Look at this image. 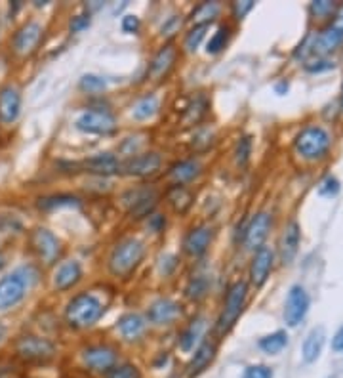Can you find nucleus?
<instances>
[{"label": "nucleus", "mask_w": 343, "mask_h": 378, "mask_svg": "<svg viewBox=\"0 0 343 378\" xmlns=\"http://www.w3.org/2000/svg\"><path fill=\"white\" fill-rule=\"evenodd\" d=\"M92 25V12H80V14L71 15V20H69V31L71 33H82L88 27Z\"/></svg>", "instance_id": "a19ab883"}, {"label": "nucleus", "mask_w": 343, "mask_h": 378, "mask_svg": "<svg viewBox=\"0 0 343 378\" xmlns=\"http://www.w3.org/2000/svg\"><path fill=\"white\" fill-rule=\"evenodd\" d=\"M215 356H218V344L212 338H204L199 346L195 348V354L189 359L185 367V372L189 378H195L206 371L210 365L214 363Z\"/></svg>", "instance_id": "412c9836"}, {"label": "nucleus", "mask_w": 343, "mask_h": 378, "mask_svg": "<svg viewBox=\"0 0 343 378\" xmlns=\"http://www.w3.org/2000/svg\"><path fill=\"white\" fill-rule=\"evenodd\" d=\"M107 305L92 291L77 292L65 305V323L73 331H88L96 327L105 315Z\"/></svg>", "instance_id": "f257e3e1"}, {"label": "nucleus", "mask_w": 343, "mask_h": 378, "mask_svg": "<svg viewBox=\"0 0 343 378\" xmlns=\"http://www.w3.org/2000/svg\"><path fill=\"white\" fill-rule=\"evenodd\" d=\"M105 378H142V371L134 363H116L105 372Z\"/></svg>", "instance_id": "ea45409f"}, {"label": "nucleus", "mask_w": 343, "mask_h": 378, "mask_svg": "<svg viewBox=\"0 0 343 378\" xmlns=\"http://www.w3.org/2000/svg\"><path fill=\"white\" fill-rule=\"evenodd\" d=\"M43 38V25L38 22H27L15 31L14 38H12V48H14V52L20 58H29V56H33V54L40 48Z\"/></svg>", "instance_id": "f3484780"}, {"label": "nucleus", "mask_w": 343, "mask_h": 378, "mask_svg": "<svg viewBox=\"0 0 343 378\" xmlns=\"http://www.w3.org/2000/svg\"><path fill=\"white\" fill-rule=\"evenodd\" d=\"M210 29V25H193L191 29L187 31L185 38H183V50L189 54H195L199 50L202 40L206 38V33Z\"/></svg>", "instance_id": "e433bc0d"}, {"label": "nucleus", "mask_w": 343, "mask_h": 378, "mask_svg": "<svg viewBox=\"0 0 343 378\" xmlns=\"http://www.w3.org/2000/svg\"><path fill=\"white\" fill-rule=\"evenodd\" d=\"M324 344H326V328L322 325L311 328L307 336H305V340H303V346H301L303 361L305 363H314L321 357Z\"/></svg>", "instance_id": "c85d7f7f"}, {"label": "nucleus", "mask_w": 343, "mask_h": 378, "mask_svg": "<svg viewBox=\"0 0 343 378\" xmlns=\"http://www.w3.org/2000/svg\"><path fill=\"white\" fill-rule=\"evenodd\" d=\"M208 328V319L204 315H195L193 319L187 323L185 327L181 328L178 335V348L185 354L195 351L200 342L204 340V333Z\"/></svg>", "instance_id": "393cba45"}, {"label": "nucleus", "mask_w": 343, "mask_h": 378, "mask_svg": "<svg viewBox=\"0 0 343 378\" xmlns=\"http://www.w3.org/2000/svg\"><path fill=\"white\" fill-rule=\"evenodd\" d=\"M121 29L122 33H126V35H139V31H142V20H139L136 14L122 15Z\"/></svg>", "instance_id": "a18cd8bd"}, {"label": "nucleus", "mask_w": 343, "mask_h": 378, "mask_svg": "<svg viewBox=\"0 0 343 378\" xmlns=\"http://www.w3.org/2000/svg\"><path fill=\"white\" fill-rule=\"evenodd\" d=\"M332 349L334 351H343V325L336 331V335L332 336Z\"/></svg>", "instance_id": "603ef678"}, {"label": "nucleus", "mask_w": 343, "mask_h": 378, "mask_svg": "<svg viewBox=\"0 0 343 378\" xmlns=\"http://www.w3.org/2000/svg\"><path fill=\"white\" fill-rule=\"evenodd\" d=\"M75 128L90 136H113L119 130V121L109 107H88L77 116Z\"/></svg>", "instance_id": "39448f33"}, {"label": "nucleus", "mask_w": 343, "mask_h": 378, "mask_svg": "<svg viewBox=\"0 0 343 378\" xmlns=\"http://www.w3.org/2000/svg\"><path fill=\"white\" fill-rule=\"evenodd\" d=\"M275 268V250L271 247H261L254 250L250 260V281L254 287H264Z\"/></svg>", "instance_id": "aec40b11"}, {"label": "nucleus", "mask_w": 343, "mask_h": 378, "mask_svg": "<svg viewBox=\"0 0 343 378\" xmlns=\"http://www.w3.org/2000/svg\"><path fill=\"white\" fill-rule=\"evenodd\" d=\"M208 292H210L208 275H193L187 281L185 289H183L185 298L191 300V302H202L208 296Z\"/></svg>", "instance_id": "f704fd0d"}, {"label": "nucleus", "mask_w": 343, "mask_h": 378, "mask_svg": "<svg viewBox=\"0 0 343 378\" xmlns=\"http://www.w3.org/2000/svg\"><path fill=\"white\" fill-rule=\"evenodd\" d=\"M79 90L82 94L88 96H98L101 92L107 90V79L101 77L98 73H86L80 77L79 80Z\"/></svg>", "instance_id": "c9c22d12"}, {"label": "nucleus", "mask_w": 343, "mask_h": 378, "mask_svg": "<svg viewBox=\"0 0 343 378\" xmlns=\"http://www.w3.org/2000/svg\"><path fill=\"white\" fill-rule=\"evenodd\" d=\"M183 313H185L183 304H179L178 300L160 296L147 305L145 319L149 325H155V327H170L174 323L183 319Z\"/></svg>", "instance_id": "9b49d317"}, {"label": "nucleus", "mask_w": 343, "mask_h": 378, "mask_svg": "<svg viewBox=\"0 0 343 378\" xmlns=\"http://www.w3.org/2000/svg\"><path fill=\"white\" fill-rule=\"evenodd\" d=\"M165 199L172 211L179 214V216H183L193 206L195 193L191 191L189 186H170V188L166 189Z\"/></svg>", "instance_id": "cd10ccee"}, {"label": "nucleus", "mask_w": 343, "mask_h": 378, "mask_svg": "<svg viewBox=\"0 0 343 378\" xmlns=\"http://www.w3.org/2000/svg\"><path fill=\"white\" fill-rule=\"evenodd\" d=\"M84 269L79 260H63L54 273V289L57 292H69L82 281Z\"/></svg>", "instance_id": "5701e85b"}, {"label": "nucleus", "mask_w": 343, "mask_h": 378, "mask_svg": "<svg viewBox=\"0 0 343 378\" xmlns=\"http://www.w3.org/2000/svg\"><path fill=\"white\" fill-rule=\"evenodd\" d=\"M149 328V323L145 319V315L137 312H126L122 313L116 319V331L121 335L122 340L126 342H137L142 340L145 333Z\"/></svg>", "instance_id": "b1692460"}, {"label": "nucleus", "mask_w": 343, "mask_h": 378, "mask_svg": "<svg viewBox=\"0 0 343 378\" xmlns=\"http://www.w3.org/2000/svg\"><path fill=\"white\" fill-rule=\"evenodd\" d=\"M309 12L313 17H328L336 12V4L330 0H314L309 6Z\"/></svg>", "instance_id": "79ce46f5"}, {"label": "nucleus", "mask_w": 343, "mask_h": 378, "mask_svg": "<svg viewBox=\"0 0 343 378\" xmlns=\"http://www.w3.org/2000/svg\"><path fill=\"white\" fill-rule=\"evenodd\" d=\"M300 243H301V227L296 220H292V222L284 227L279 245L280 262L284 264V266L294 262V258L298 256V250H300Z\"/></svg>", "instance_id": "bb28decb"}, {"label": "nucleus", "mask_w": 343, "mask_h": 378, "mask_svg": "<svg viewBox=\"0 0 343 378\" xmlns=\"http://www.w3.org/2000/svg\"><path fill=\"white\" fill-rule=\"evenodd\" d=\"M330 147H332V136L324 126H319V124H309L294 138V149L301 159H322V157H326Z\"/></svg>", "instance_id": "20e7f679"}, {"label": "nucleus", "mask_w": 343, "mask_h": 378, "mask_svg": "<svg viewBox=\"0 0 343 378\" xmlns=\"http://www.w3.org/2000/svg\"><path fill=\"white\" fill-rule=\"evenodd\" d=\"M179 59V48L174 43H166L158 48L153 58L147 63V79L153 82H162L170 77V73L176 69Z\"/></svg>", "instance_id": "f8f14e48"}, {"label": "nucleus", "mask_w": 343, "mask_h": 378, "mask_svg": "<svg viewBox=\"0 0 343 378\" xmlns=\"http://www.w3.org/2000/svg\"><path fill=\"white\" fill-rule=\"evenodd\" d=\"M273 218L269 212H257L256 216L246 224L243 232V247L246 250H257V248L264 247L265 239L269 237L271 232Z\"/></svg>", "instance_id": "6ab92c4d"}, {"label": "nucleus", "mask_w": 343, "mask_h": 378, "mask_svg": "<svg viewBox=\"0 0 343 378\" xmlns=\"http://www.w3.org/2000/svg\"><path fill=\"white\" fill-rule=\"evenodd\" d=\"M158 111H160V100L153 92H147L142 98H137L136 103L132 105L130 115L137 123H145V121H151L153 116L157 115Z\"/></svg>", "instance_id": "7c9ffc66"}, {"label": "nucleus", "mask_w": 343, "mask_h": 378, "mask_svg": "<svg viewBox=\"0 0 343 378\" xmlns=\"http://www.w3.org/2000/svg\"><path fill=\"white\" fill-rule=\"evenodd\" d=\"M179 268V258L176 255H170V252H166L158 258V271H160V275L168 277L172 275L176 269Z\"/></svg>", "instance_id": "37998d69"}, {"label": "nucleus", "mask_w": 343, "mask_h": 378, "mask_svg": "<svg viewBox=\"0 0 343 378\" xmlns=\"http://www.w3.org/2000/svg\"><path fill=\"white\" fill-rule=\"evenodd\" d=\"M6 335H8L6 325H4V323H2V321H0V344H2V342H4V338H6Z\"/></svg>", "instance_id": "6e6d98bb"}, {"label": "nucleus", "mask_w": 343, "mask_h": 378, "mask_svg": "<svg viewBox=\"0 0 343 378\" xmlns=\"http://www.w3.org/2000/svg\"><path fill=\"white\" fill-rule=\"evenodd\" d=\"M311 298L305 287L301 285H292L284 304V323L288 327H298L301 321L307 317Z\"/></svg>", "instance_id": "a211bd4d"}, {"label": "nucleus", "mask_w": 343, "mask_h": 378, "mask_svg": "<svg viewBox=\"0 0 343 378\" xmlns=\"http://www.w3.org/2000/svg\"><path fill=\"white\" fill-rule=\"evenodd\" d=\"M222 14V4L218 2H202L189 15V22L193 25H212Z\"/></svg>", "instance_id": "2f4dec72"}, {"label": "nucleus", "mask_w": 343, "mask_h": 378, "mask_svg": "<svg viewBox=\"0 0 343 378\" xmlns=\"http://www.w3.org/2000/svg\"><path fill=\"white\" fill-rule=\"evenodd\" d=\"M202 174V162L199 159H181L170 165L166 172V180L170 186H189Z\"/></svg>", "instance_id": "4be33fe9"}, {"label": "nucleus", "mask_w": 343, "mask_h": 378, "mask_svg": "<svg viewBox=\"0 0 343 378\" xmlns=\"http://www.w3.org/2000/svg\"><path fill=\"white\" fill-rule=\"evenodd\" d=\"M181 17H183L181 14H176L172 15V17H168L165 22V25L160 27V35H162V37H174V35L181 29V23H183Z\"/></svg>", "instance_id": "09e8293b"}, {"label": "nucleus", "mask_w": 343, "mask_h": 378, "mask_svg": "<svg viewBox=\"0 0 343 378\" xmlns=\"http://www.w3.org/2000/svg\"><path fill=\"white\" fill-rule=\"evenodd\" d=\"M160 168H162V155L153 149L122 159V174L132 176V178H151L158 174Z\"/></svg>", "instance_id": "ddd939ff"}, {"label": "nucleus", "mask_w": 343, "mask_h": 378, "mask_svg": "<svg viewBox=\"0 0 343 378\" xmlns=\"http://www.w3.org/2000/svg\"><path fill=\"white\" fill-rule=\"evenodd\" d=\"M343 43V4L334 12L332 22L321 31L311 35V56L324 58Z\"/></svg>", "instance_id": "6e6552de"}, {"label": "nucleus", "mask_w": 343, "mask_h": 378, "mask_svg": "<svg viewBox=\"0 0 343 378\" xmlns=\"http://www.w3.org/2000/svg\"><path fill=\"white\" fill-rule=\"evenodd\" d=\"M208 113V102L204 96H199V98H195L193 102L189 103L185 107V119H189L191 123H200L202 121V116Z\"/></svg>", "instance_id": "4c0bfd02"}, {"label": "nucleus", "mask_w": 343, "mask_h": 378, "mask_svg": "<svg viewBox=\"0 0 343 378\" xmlns=\"http://www.w3.org/2000/svg\"><path fill=\"white\" fill-rule=\"evenodd\" d=\"M340 189H342V183H340L336 176H326L319 186V195L330 199V197H336L340 193Z\"/></svg>", "instance_id": "c03bdc74"}, {"label": "nucleus", "mask_w": 343, "mask_h": 378, "mask_svg": "<svg viewBox=\"0 0 343 378\" xmlns=\"http://www.w3.org/2000/svg\"><path fill=\"white\" fill-rule=\"evenodd\" d=\"M231 37H233V29L229 23H222L218 29L212 33V37L208 38L206 43V54L208 56H220L222 52H225V48L231 43Z\"/></svg>", "instance_id": "473e14b6"}, {"label": "nucleus", "mask_w": 343, "mask_h": 378, "mask_svg": "<svg viewBox=\"0 0 343 378\" xmlns=\"http://www.w3.org/2000/svg\"><path fill=\"white\" fill-rule=\"evenodd\" d=\"M286 344H288V333L282 331V328L275 331L271 335L261 336L259 342H257L259 349H261L264 354H267V356H277V354H280V351L286 348Z\"/></svg>", "instance_id": "72a5a7b5"}, {"label": "nucleus", "mask_w": 343, "mask_h": 378, "mask_svg": "<svg viewBox=\"0 0 343 378\" xmlns=\"http://www.w3.org/2000/svg\"><path fill=\"white\" fill-rule=\"evenodd\" d=\"M340 107H342V111H343V84H342V94H340Z\"/></svg>", "instance_id": "4d7b16f0"}, {"label": "nucleus", "mask_w": 343, "mask_h": 378, "mask_svg": "<svg viewBox=\"0 0 343 378\" xmlns=\"http://www.w3.org/2000/svg\"><path fill=\"white\" fill-rule=\"evenodd\" d=\"M215 239V227L208 222H202V224H197V226L189 227V232L185 233L183 237V252H185L189 258H202L206 256V252L212 247V243Z\"/></svg>", "instance_id": "4468645a"}, {"label": "nucleus", "mask_w": 343, "mask_h": 378, "mask_svg": "<svg viewBox=\"0 0 343 378\" xmlns=\"http://www.w3.org/2000/svg\"><path fill=\"white\" fill-rule=\"evenodd\" d=\"M29 245L44 266H56L63 256V243L48 227H35L29 235Z\"/></svg>", "instance_id": "0eeeda50"}, {"label": "nucleus", "mask_w": 343, "mask_h": 378, "mask_svg": "<svg viewBox=\"0 0 343 378\" xmlns=\"http://www.w3.org/2000/svg\"><path fill=\"white\" fill-rule=\"evenodd\" d=\"M119 348L109 344V342H98V344H88L80 351V359L88 371L101 372L105 375L111 371L114 365L119 363Z\"/></svg>", "instance_id": "9d476101"}, {"label": "nucleus", "mask_w": 343, "mask_h": 378, "mask_svg": "<svg viewBox=\"0 0 343 378\" xmlns=\"http://www.w3.org/2000/svg\"><path fill=\"white\" fill-rule=\"evenodd\" d=\"M29 289H31V283L20 269H15L10 275L2 277L0 279V312L15 308L27 296Z\"/></svg>", "instance_id": "2eb2a0df"}, {"label": "nucleus", "mask_w": 343, "mask_h": 378, "mask_svg": "<svg viewBox=\"0 0 343 378\" xmlns=\"http://www.w3.org/2000/svg\"><path fill=\"white\" fill-rule=\"evenodd\" d=\"M252 155V138L250 136H243V138H238L235 147V160H236V167L244 168L248 165V160H250Z\"/></svg>", "instance_id": "58836bf2"}, {"label": "nucleus", "mask_w": 343, "mask_h": 378, "mask_svg": "<svg viewBox=\"0 0 343 378\" xmlns=\"http://www.w3.org/2000/svg\"><path fill=\"white\" fill-rule=\"evenodd\" d=\"M168 359H170L168 351H160L157 359H155V369H165L166 365H168Z\"/></svg>", "instance_id": "864d4df0"}, {"label": "nucleus", "mask_w": 343, "mask_h": 378, "mask_svg": "<svg viewBox=\"0 0 343 378\" xmlns=\"http://www.w3.org/2000/svg\"><path fill=\"white\" fill-rule=\"evenodd\" d=\"M22 113V92L14 84L0 88V123L14 124Z\"/></svg>", "instance_id": "a878e982"}, {"label": "nucleus", "mask_w": 343, "mask_h": 378, "mask_svg": "<svg viewBox=\"0 0 343 378\" xmlns=\"http://www.w3.org/2000/svg\"><path fill=\"white\" fill-rule=\"evenodd\" d=\"M121 201L132 218H147L149 214L157 211L160 191L155 186H137L124 191Z\"/></svg>", "instance_id": "423d86ee"}, {"label": "nucleus", "mask_w": 343, "mask_h": 378, "mask_svg": "<svg viewBox=\"0 0 343 378\" xmlns=\"http://www.w3.org/2000/svg\"><path fill=\"white\" fill-rule=\"evenodd\" d=\"M15 356L27 363H48L56 357V344L44 336L23 335L15 342Z\"/></svg>", "instance_id": "1a4fd4ad"}, {"label": "nucleus", "mask_w": 343, "mask_h": 378, "mask_svg": "<svg viewBox=\"0 0 343 378\" xmlns=\"http://www.w3.org/2000/svg\"><path fill=\"white\" fill-rule=\"evenodd\" d=\"M334 61H330L326 58H317L311 59L305 63V69H307L309 73H322V71H328V69H334Z\"/></svg>", "instance_id": "3c124183"}, {"label": "nucleus", "mask_w": 343, "mask_h": 378, "mask_svg": "<svg viewBox=\"0 0 343 378\" xmlns=\"http://www.w3.org/2000/svg\"><path fill=\"white\" fill-rule=\"evenodd\" d=\"M254 6H256L254 0H238V2H233V4H231V14H233V17H235L236 22H241V20H244L246 15L250 14L252 10H254Z\"/></svg>", "instance_id": "49530a36"}, {"label": "nucleus", "mask_w": 343, "mask_h": 378, "mask_svg": "<svg viewBox=\"0 0 343 378\" xmlns=\"http://www.w3.org/2000/svg\"><path fill=\"white\" fill-rule=\"evenodd\" d=\"M243 378H273V369L267 365H250L244 369Z\"/></svg>", "instance_id": "8fccbe9b"}, {"label": "nucleus", "mask_w": 343, "mask_h": 378, "mask_svg": "<svg viewBox=\"0 0 343 378\" xmlns=\"http://www.w3.org/2000/svg\"><path fill=\"white\" fill-rule=\"evenodd\" d=\"M145 243L137 237H124L111 250L107 258L109 273L116 279H130L145 258Z\"/></svg>", "instance_id": "f03ea898"}, {"label": "nucleus", "mask_w": 343, "mask_h": 378, "mask_svg": "<svg viewBox=\"0 0 343 378\" xmlns=\"http://www.w3.org/2000/svg\"><path fill=\"white\" fill-rule=\"evenodd\" d=\"M75 167L79 168L80 172H88V174L98 176V178H109V176L122 174V159L114 153H96L92 157H88L82 162H75Z\"/></svg>", "instance_id": "dca6fc26"}, {"label": "nucleus", "mask_w": 343, "mask_h": 378, "mask_svg": "<svg viewBox=\"0 0 343 378\" xmlns=\"http://www.w3.org/2000/svg\"><path fill=\"white\" fill-rule=\"evenodd\" d=\"M288 82H286V80H280V82H277V84H275V92H277V94H286V92H288Z\"/></svg>", "instance_id": "5fc2aeb1"}, {"label": "nucleus", "mask_w": 343, "mask_h": 378, "mask_svg": "<svg viewBox=\"0 0 343 378\" xmlns=\"http://www.w3.org/2000/svg\"><path fill=\"white\" fill-rule=\"evenodd\" d=\"M147 229H149L151 233H162L166 229V216L162 214V212H153V214H149L147 216Z\"/></svg>", "instance_id": "de8ad7c7"}, {"label": "nucleus", "mask_w": 343, "mask_h": 378, "mask_svg": "<svg viewBox=\"0 0 343 378\" xmlns=\"http://www.w3.org/2000/svg\"><path fill=\"white\" fill-rule=\"evenodd\" d=\"M36 206L44 212L59 211V209H80L82 199L75 193H54V195H44L36 201Z\"/></svg>", "instance_id": "c756f323"}, {"label": "nucleus", "mask_w": 343, "mask_h": 378, "mask_svg": "<svg viewBox=\"0 0 343 378\" xmlns=\"http://www.w3.org/2000/svg\"><path fill=\"white\" fill-rule=\"evenodd\" d=\"M246 302H248V283L238 279L235 283L229 285L225 298H223L222 312H220L218 321H215L218 336H225L231 328L235 327V323L243 315L244 308H246Z\"/></svg>", "instance_id": "7ed1b4c3"}]
</instances>
